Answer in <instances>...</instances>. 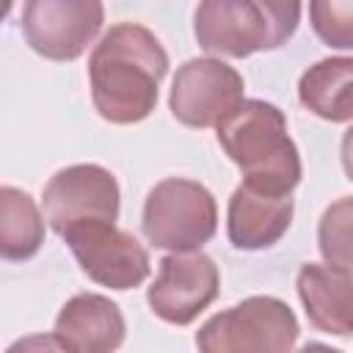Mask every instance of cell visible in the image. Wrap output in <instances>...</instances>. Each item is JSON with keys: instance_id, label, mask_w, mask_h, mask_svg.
Masks as SVG:
<instances>
[{"instance_id": "cell-12", "label": "cell", "mask_w": 353, "mask_h": 353, "mask_svg": "<svg viewBox=\"0 0 353 353\" xmlns=\"http://www.w3.org/2000/svg\"><path fill=\"white\" fill-rule=\"evenodd\" d=\"M292 199L279 193L256 190L240 182L229 199L226 234L240 251H262L276 245L292 223Z\"/></svg>"}, {"instance_id": "cell-18", "label": "cell", "mask_w": 353, "mask_h": 353, "mask_svg": "<svg viewBox=\"0 0 353 353\" xmlns=\"http://www.w3.org/2000/svg\"><path fill=\"white\" fill-rule=\"evenodd\" d=\"M339 157H342V168L347 174V179L353 182V127L342 135V146H339Z\"/></svg>"}, {"instance_id": "cell-15", "label": "cell", "mask_w": 353, "mask_h": 353, "mask_svg": "<svg viewBox=\"0 0 353 353\" xmlns=\"http://www.w3.org/2000/svg\"><path fill=\"white\" fill-rule=\"evenodd\" d=\"M44 243V215L36 201L14 188H0V254L8 262H25L39 254Z\"/></svg>"}, {"instance_id": "cell-3", "label": "cell", "mask_w": 353, "mask_h": 353, "mask_svg": "<svg viewBox=\"0 0 353 353\" xmlns=\"http://www.w3.org/2000/svg\"><path fill=\"white\" fill-rule=\"evenodd\" d=\"M301 22V0H199L193 36L210 55L248 58L284 47Z\"/></svg>"}, {"instance_id": "cell-6", "label": "cell", "mask_w": 353, "mask_h": 353, "mask_svg": "<svg viewBox=\"0 0 353 353\" xmlns=\"http://www.w3.org/2000/svg\"><path fill=\"white\" fill-rule=\"evenodd\" d=\"M61 237L72 248L80 270L99 287L124 292L141 287L149 279V251L130 232L119 229L116 221L77 223Z\"/></svg>"}, {"instance_id": "cell-2", "label": "cell", "mask_w": 353, "mask_h": 353, "mask_svg": "<svg viewBox=\"0 0 353 353\" xmlns=\"http://www.w3.org/2000/svg\"><path fill=\"white\" fill-rule=\"evenodd\" d=\"M218 143L243 171V182L287 196L301 182V154L287 132L284 113L265 99H243L218 127Z\"/></svg>"}, {"instance_id": "cell-4", "label": "cell", "mask_w": 353, "mask_h": 353, "mask_svg": "<svg viewBox=\"0 0 353 353\" xmlns=\"http://www.w3.org/2000/svg\"><path fill=\"white\" fill-rule=\"evenodd\" d=\"M141 229L154 248L199 251L218 232L215 196L196 179L168 176L149 190Z\"/></svg>"}, {"instance_id": "cell-11", "label": "cell", "mask_w": 353, "mask_h": 353, "mask_svg": "<svg viewBox=\"0 0 353 353\" xmlns=\"http://www.w3.org/2000/svg\"><path fill=\"white\" fill-rule=\"evenodd\" d=\"M127 323L121 309L99 292H77L69 298L52 328L55 347L74 353H110L124 342Z\"/></svg>"}, {"instance_id": "cell-17", "label": "cell", "mask_w": 353, "mask_h": 353, "mask_svg": "<svg viewBox=\"0 0 353 353\" xmlns=\"http://www.w3.org/2000/svg\"><path fill=\"white\" fill-rule=\"evenodd\" d=\"M314 36L334 50H353V0H309Z\"/></svg>"}, {"instance_id": "cell-8", "label": "cell", "mask_w": 353, "mask_h": 353, "mask_svg": "<svg viewBox=\"0 0 353 353\" xmlns=\"http://www.w3.org/2000/svg\"><path fill=\"white\" fill-rule=\"evenodd\" d=\"M105 25L102 0H25L22 33L33 52L50 61H74Z\"/></svg>"}, {"instance_id": "cell-5", "label": "cell", "mask_w": 353, "mask_h": 353, "mask_svg": "<svg viewBox=\"0 0 353 353\" xmlns=\"http://www.w3.org/2000/svg\"><path fill=\"white\" fill-rule=\"evenodd\" d=\"M295 312L273 295H251L218 314L196 331V347L204 353L237 350H292L298 342Z\"/></svg>"}, {"instance_id": "cell-16", "label": "cell", "mask_w": 353, "mask_h": 353, "mask_svg": "<svg viewBox=\"0 0 353 353\" xmlns=\"http://www.w3.org/2000/svg\"><path fill=\"white\" fill-rule=\"evenodd\" d=\"M317 248L328 265L353 273V196L325 207L317 223Z\"/></svg>"}, {"instance_id": "cell-9", "label": "cell", "mask_w": 353, "mask_h": 353, "mask_svg": "<svg viewBox=\"0 0 353 353\" xmlns=\"http://www.w3.org/2000/svg\"><path fill=\"white\" fill-rule=\"evenodd\" d=\"M119 207V182L97 163H77L55 171L41 196L44 218L58 234L88 221H116Z\"/></svg>"}, {"instance_id": "cell-7", "label": "cell", "mask_w": 353, "mask_h": 353, "mask_svg": "<svg viewBox=\"0 0 353 353\" xmlns=\"http://www.w3.org/2000/svg\"><path fill=\"white\" fill-rule=\"evenodd\" d=\"M240 72L221 58L185 61L171 83L168 108L174 119L193 130L218 127L245 97Z\"/></svg>"}, {"instance_id": "cell-13", "label": "cell", "mask_w": 353, "mask_h": 353, "mask_svg": "<svg viewBox=\"0 0 353 353\" xmlns=\"http://www.w3.org/2000/svg\"><path fill=\"white\" fill-rule=\"evenodd\" d=\"M295 290L309 323L331 336H353V273L336 265H301Z\"/></svg>"}, {"instance_id": "cell-10", "label": "cell", "mask_w": 353, "mask_h": 353, "mask_svg": "<svg viewBox=\"0 0 353 353\" xmlns=\"http://www.w3.org/2000/svg\"><path fill=\"white\" fill-rule=\"evenodd\" d=\"M221 290V273L212 256L199 251H171L160 259L157 276L146 290L149 309L171 325H190Z\"/></svg>"}, {"instance_id": "cell-1", "label": "cell", "mask_w": 353, "mask_h": 353, "mask_svg": "<svg viewBox=\"0 0 353 353\" xmlns=\"http://www.w3.org/2000/svg\"><path fill=\"white\" fill-rule=\"evenodd\" d=\"M165 74V47L138 22L113 25L88 55L91 102L110 124L143 121L157 105L160 80Z\"/></svg>"}, {"instance_id": "cell-14", "label": "cell", "mask_w": 353, "mask_h": 353, "mask_svg": "<svg viewBox=\"0 0 353 353\" xmlns=\"http://www.w3.org/2000/svg\"><path fill=\"white\" fill-rule=\"evenodd\" d=\"M298 99L317 119L353 121V58L334 55L312 63L298 80Z\"/></svg>"}]
</instances>
